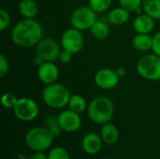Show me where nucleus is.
Wrapping results in <instances>:
<instances>
[{
    "instance_id": "f257e3e1",
    "label": "nucleus",
    "mask_w": 160,
    "mask_h": 159,
    "mask_svg": "<svg viewBox=\"0 0 160 159\" xmlns=\"http://www.w3.org/2000/svg\"><path fill=\"white\" fill-rule=\"evenodd\" d=\"M10 37L12 42L21 48L34 47L43 38V29L37 20L23 18L13 26Z\"/></svg>"
},
{
    "instance_id": "f03ea898",
    "label": "nucleus",
    "mask_w": 160,
    "mask_h": 159,
    "mask_svg": "<svg viewBox=\"0 0 160 159\" xmlns=\"http://www.w3.org/2000/svg\"><path fill=\"white\" fill-rule=\"evenodd\" d=\"M87 114L90 120L96 124L103 125L109 123L114 114L113 103L107 97H97L89 103L87 107Z\"/></svg>"
},
{
    "instance_id": "7ed1b4c3",
    "label": "nucleus",
    "mask_w": 160,
    "mask_h": 159,
    "mask_svg": "<svg viewBox=\"0 0 160 159\" xmlns=\"http://www.w3.org/2000/svg\"><path fill=\"white\" fill-rule=\"evenodd\" d=\"M71 95L68 88L62 84L53 82L48 84L42 91V99L52 109H62L68 106Z\"/></svg>"
},
{
    "instance_id": "20e7f679",
    "label": "nucleus",
    "mask_w": 160,
    "mask_h": 159,
    "mask_svg": "<svg viewBox=\"0 0 160 159\" xmlns=\"http://www.w3.org/2000/svg\"><path fill=\"white\" fill-rule=\"evenodd\" d=\"M53 138L54 136L49 128L34 127L25 135V143L35 152H43L52 146Z\"/></svg>"
},
{
    "instance_id": "39448f33",
    "label": "nucleus",
    "mask_w": 160,
    "mask_h": 159,
    "mask_svg": "<svg viewBox=\"0 0 160 159\" xmlns=\"http://www.w3.org/2000/svg\"><path fill=\"white\" fill-rule=\"evenodd\" d=\"M137 72L144 80H160V56L153 53L142 56L137 62Z\"/></svg>"
},
{
    "instance_id": "423d86ee",
    "label": "nucleus",
    "mask_w": 160,
    "mask_h": 159,
    "mask_svg": "<svg viewBox=\"0 0 160 159\" xmlns=\"http://www.w3.org/2000/svg\"><path fill=\"white\" fill-rule=\"evenodd\" d=\"M97 20V12L89 6H81L76 7L70 16L71 26L80 31L90 30Z\"/></svg>"
},
{
    "instance_id": "0eeeda50",
    "label": "nucleus",
    "mask_w": 160,
    "mask_h": 159,
    "mask_svg": "<svg viewBox=\"0 0 160 159\" xmlns=\"http://www.w3.org/2000/svg\"><path fill=\"white\" fill-rule=\"evenodd\" d=\"M61 46L62 49L71 52L72 54L79 53L84 46V37L82 35V31L73 27L67 29L62 35Z\"/></svg>"
},
{
    "instance_id": "6e6552de",
    "label": "nucleus",
    "mask_w": 160,
    "mask_h": 159,
    "mask_svg": "<svg viewBox=\"0 0 160 159\" xmlns=\"http://www.w3.org/2000/svg\"><path fill=\"white\" fill-rule=\"evenodd\" d=\"M38 106L35 100L29 97L19 98L15 107L13 108V112L15 116L23 122H29L34 120L38 115Z\"/></svg>"
},
{
    "instance_id": "1a4fd4ad",
    "label": "nucleus",
    "mask_w": 160,
    "mask_h": 159,
    "mask_svg": "<svg viewBox=\"0 0 160 159\" xmlns=\"http://www.w3.org/2000/svg\"><path fill=\"white\" fill-rule=\"evenodd\" d=\"M37 53L41 55L45 61L54 62L58 59L61 48L58 42L52 37H43L36 46Z\"/></svg>"
},
{
    "instance_id": "9d476101",
    "label": "nucleus",
    "mask_w": 160,
    "mask_h": 159,
    "mask_svg": "<svg viewBox=\"0 0 160 159\" xmlns=\"http://www.w3.org/2000/svg\"><path fill=\"white\" fill-rule=\"evenodd\" d=\"M120 79L121 78L117 75L116 70L108 67L98 70L94 76L96 85L103 90H111L115 88L118 85Z\"/></svg>"
},
{
    "instance_id": "9b49d317",
    "label": "nucleus",
    "mask_w": 160,
    "mask_h": 159,
    "mask_svg": "<svg viewBox=\"0 0 160 159\" xmlns=\"http://www.w3.org/2000/svg\"><path fill=\"white\" fill-rule=\"evenodd\" d=\"M57 121L61 129L70 133L79 130L82 126V118L80 113L69 109L61 112L57 117Z\"/></svg>"
},
{
    "instance_id": "f8f14e48",
    "label": "nucleus",
    "mask_w": 160,
    "mask_h": 159,
    "mask_svg": "<svg viewBox=\"0 0 160 159\" xmlns=\"http://www.w3.org/2000/svg\"><path fill=\"white\" fill-rule=\"evenodd\" d=\"M59 68L54 64V62L46 61L41 66L38 67V80L43 82L44 84H52L53 82H56L58 77H59Z\"/></svg>"
},
{
    "instance_id": "ddd939ff",
    "label": "nucleus",
    "mask_w": 160,
    "mask_h": 159,
    "mask_svg": "<svg viewBox=\"0 0 160 159\" xmlns=\"http://www.w3.org/2000/svg\"><path fill=\"white\" fill-rule=\"evenodd\" d=\"M133 28L139 34H150L155 28V19L143 12L138 14L133 21Z\"/></svg>"
},
{
    "instance_id": "4468645a",
    "label": "nucleus",
    "mask_w": 160,
    "mask_h": 159,
    "mask_svg": "<svg viewBox=\"0 0 160 159\" xmlns=\"http://www.w3.org/2000/svg\"><path fill=\"white\" fill-rule=\"evenodd\" d=\"M102 142L103 141L100 135H98L94 132H90L83 137L82 142V147L86 154L96 155L101 150Z\"/></svg>"
},
{
    "instance_id": "2eb2a0df",
    "label": "nucleus",
    "mask_w": 160,
    "mask_h": 159,
    "mask_svg": "<svg viewBox=\"0 0 160 159\" xmlns=\"http://www.w3.org/2000/svg\"><path fill=\"white\" fill-rule=\"evenodd\" d=\"M130 18V12L120 7H113L108 14V21L112 25H123Z\"/></svg>"
},
{
    "instance_id": "dca6fc26",
    "label": "nucleus",
    "mask_w": 160,
    "mask_h": 159,
    "mask_svg": "<svg viewBox=\"0 0 160 159\" xmlns=\"http://www.w3.org/2000/svg\"><path fill=\"white\" fill-rule=\"evenodd\" d=\"M18 10L24 19H35L38 14V7L34 0H21Z\"/></svg>"
},
{
    "instance_id": "f3484780",
    "label": "nucleus",
    "mask_w": 160,
    "mask_h": 159,
    "mask_svg": "<svg viewBox=\"0 0 160 159\" xmlns=\"http://www.w3.org/2000/svg\"><path fill=\"white\" fill-rule=\"evenodd\" d=\"M100 137L103 142L107 144H113L119 139V131L115 126L109 122L102 125L100 129Z\"/></svg>"
},
{
    "instance_id": "a211bd4d",
    "label": "nucleus",
    "mask_w": 160,
    "mask_h": 159,
    "mask_svg": "<svg viewBox=\"0 0 160 159\" xmlns=\"http://www.w3.org/2000/svg\"><path fill=\"white\" fill-rule=\"evenodd\" d=\"M132 46L139 52H147L152 50L153 37L149 34H139L137 33L132 39Z\"/></svg>"
},
{
    "instance_id": "6ab92c4d",
    "label": "nucleus",
    "mask_w": 160,
    "mask_h": 159,
    "mask_svg": "<svg viewBox=\"0 0 160 159\" xmlns=\"http://www.w3.org/2000/svg\"><path fill=\"white\" fill-rule=\"evenodd\" d=\"M92 36L98 40H104L110 36V28L108 24L103 22L97 20V22L90 28Z\"/></svg>"
},
{
    "instance_id": "aec40b11",
    "label": "nucleus",
    "mask_w": 160,
    "mask_h": 159,
    "mask_svg": "<svg viewBox=\"0 0 160 159\" xmlns=\"http://www.w3.org/2000/svg\"><path fill=\"white\" fill-rule=\"evenodd\" d=\"M142 7L155 20H160V0H142Z\"/></svg>"
},
{
    "instance_id": "412c9836",
    "label": "nucleus",
    "mask_w": 160,
    "mask_h": 159,
    "mask_svg": "<svg viewBox=\"0 0 160 159\" xmlns=\"http://www.w3.org/2000/svg\"><path fill=\"white\" fill-rule=\"evenodd\" d=\"M68 106L69 110L78 113L83 112L85 110H87L88 107L85 98L81 95H71Z\"/></svg>"
},
{
    "instance_id": "4be33fe9",
    "label": "nucleus",
    "mask_w": 160,
    "mask_h": 159,
    "mask_svg": "<svg viewBox=\"0 0 160 159\" xmlns=\"http://www.w3.org/2000/svg\"><path fill=\"white\" fill-rule=\"evenodd\" d=\"M112 4V0H88V6L97 13L108 10Z\"/></svg>"
},
{
    "instance_id": "5701e85b",
    "label": "nucleus",
    "mask_w": 160,
    "mask_h": 159,
    "mask_svg": "<svg viewBox=\"0 0 160 159\" xmlns=\"http://www.w3.org/2000/svg\"><path fill=\"white\" fill-rule=\"evenodd\" d=\"M120 6L129 12H136L142 7V0H118Z\"/></svg>"
},
{
    "instance_id": "b1692460",
    "label": "nucleus",
    "mask_w": 160,
    "mask_h": 159,
    "mask_svg": "<svg viewBox=\"0 0 160 159\" xmlns=\"http://www.w3.org/2000/svg\"><path fill=\"white\" fill-rule=\"evenodd\" d=\"M48 159H70V157L68 152L65 148L54 147L50 151Z\"/></svg>"
},
{
    "instance_id": "393cba45",
    "label": "nucleus",
    "mask_w": 160,
    "mask_h": 159,
    "mask_svg": "<svg viewBox=\"0 0 160 159\" xmlns=\"http://www.w3.org/2000/svg\"><path fill=\"white\" fill-rule=\"evenodd\" d=\"M18 99L19 98H17V97L15 95H13L11 93H5V94H3V96L1 97V103L4 108L13 110Z\"/></svg>"
},
{
    "instance_id": "a878e982",
    "label": "nucleus",
    "mask_w": 160,
    "mask_h": 159,
    "mask_svg": "<svg viewBox=\"0 0 160 159\" xmlns=\"http://www.w3.org/2000/svg\"><path fill=\"white\" fill-rule=\"evenodd\" d=\"M10 22H11V17L9 12L5 8H1L0 9V32H4L9 26Z\"/></svg>"
},
{
    "instance_id": "bb28decb",
    "label": "nucleus",
    "mask_w": 160,
    "mask_h": 159,
    "mask_svg": "<svg viewBox=\"0 0 160 159\" xmlns=\"http://www.w3.org/2000/svg\"><path fill=\"white\" fill-rule=\"evenodd\" d=\"M9 70V63L5 54H0V77L4 78Z\"/></svg>"
},
{
    "instance_id": "cd10ccee",
    "label": "nucleus",
    "mask_w": 160,
    "mask_h": 159,
    "mask_svg": "<svg viewBox=\"0 0 160 159\" xmlns=\"http://www.w3.org/2000/svg\"><path fill=\"white\" fill-rule=\"evenodd\" d=\"M152 51L155 54L160 56V30L153 37Z\"/></svg>"
},
{
    "instance_id": "c85d7f7f",
    "label": "nucleus",
    "mask_w": 160,
    "mask_h": 159,
    "mask_svg": "<svg viewBox=\"0 0 160 159\" xmlns=\"http://www.w3.org/2000/svg\"><path fill=\"white\" fill-rule=\"evenodd\" d=\"M72 55H73V54H72L71 52H68V51L62 49V51H61V52H60V54H59L58 60H59L60 63H62V64H68V63H70V61L72 60Z\"/></svg>"
},
{
    "instance_id": "c756f323",
    "label": "nucleus",
    "mask_w": 160,
    "mask_h": 159,
    "mask_svg": "<svg viewBox=\"0 0 160 159\" xmlns=\"http://www.w3.org/2000/svg\"><path fill=\"white\" fill-rule=\"evenodd\" d=\"M44 62H46V61L44 60V58H43L41 55H39L38 53H36L35 58H34V63H35V65L38 67L41 66Z\"/></svg>"
},
{
    "instance_id": "7c9ffc66",
    "label": "nucleus",
    "mask_w": 160,
    "mask_h": 159,
    "mask_svg": "<svg viewBox=\"0 0 160 159\" xmlns=\"http://www.w3.org/2000/svg\"><path fill=\"white\" fill-rule=\"evenodd\" d=\"M31 159H48V156H46L43 152H36Z\"/></svg>"
},
{
    "instance_id": "2f4dec72",
    "label": "nucleus",
    "mask_w": 160,
    "mask_h": 159,
    "mask_svg": "<svg viewBox=\"0 0 160 159\" xmlns=\"http://www.w3.org/2000/svg\"><path fill=\"white\" fill-rule=\"evenodd\" d=\"M116 73H117V75H118L120 78H122V77H124V76L126 75L127 70H126V68H125V67H118V68L116 69Z\"/></svg>"
},
{
    "instance_id": "473e14b6",
    "label": "nucleus",
    "mask_w": 160,
    "mask_h": 159,
    "mask_svg": "<svg viewBox=\"0 0 160 159\" xmlns=\"http://www.w3.org/2000/svg\"><path fill=\"white\" fill-rule=\"evenodd\" d=\"M12 159H27L23 155H22V154H17L15 157H13V158Z\"/></svg>"
},
{
    "instance_id": "72a5a7b5",
    "label": "nucleus",
    "mask_w": 160,
    "mask_h": 159,
    "mask_svg": "<svg viewBox=\"0 0 160 159\" xmlns=\"http://www.w3.org/2000/svg\"><path fill=\"white\" fill-rule=\"evenodd\" d=\"M103 159H113V158H103Z\"/></svg>"
}]
</instances>
